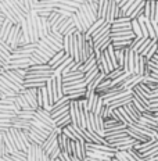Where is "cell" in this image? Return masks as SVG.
Wrapping results in <instances>:
<instances>
[{"mask_svg":"<svg viewBox=\"0 0 158 161\" xmlns=\"http://www.w3.org/2000/svg\"><path fill=\"white\" fill-rule=\"evenodd\" d=\"M33 125L38 126V128L47 129L50 132L56 130L57 124L54 118L52 117V113L46 108H38L35 113V119H33Z\"/></svg>","mask_w":158,"mask_h":161,"instance_id":"obj_1","label":"cell"},{"mask_svg":"<svg viewBox=\"0 0 158 161\" xmlns=\"http://www.w3.org/2000/svg\"><path fill=\"white\" fill-rule=\"evenodd\" d=\"M10 132H11L13 137H14V142L17 147H18V150H21V152H25L29 149V146L33 145L31 137L28 135V130L25 129H18V128H14L13 126L11 129H10Z\"/></svg>","mask_w":158,"mask_h":161,"instance_id":"obj_2","label":"cell"},{"mask_svg":"<svg viewBox=\"0 0 158 161\" xmlns=\"http://www.w3.org/2000/svg\"><path fill=\"white\" fill-rule=\"evenodd\" d=\"M38 19H39V15L35 10H32V11L26 15V24H28V31H29V35H31V42L32 43H38L40 40Z\"/></svg>","mask_w":158,"mask_h":161,"instance_id":"obj_3","label":"cell"},{"mask_svg":"<svg viewBox=\"0 0 158 161\" xmlns=\"http://www.w3.org/2000/svg\"><path fill=\"white\" fill-rule=\"evenodd\" d=\"M7 43L10 45V47L14 52L15 49H18L19 46L24 45V39H22V28L21 24H15L13 26L11 32H10L8 38H7Z\"/></svg>","mask_w":158,"mask_h":161,"instance_id":"obj_4","label":"cell"},{"mask_svg":"<svg viewBox=\"0 0 158 161\" xmlns=\"http://www.w3.org/2000/svg\"><path fill=\"white\" fill-rule=\"evenodd\" d=\"M72 21H74V25H75L76 29H78V32H80V33H86L89 31L90 26H92L90 21L87 19V17L83 14L80 8H78L76 13L72 14Z\"/></svg>","mask_w":158,"mask_h":161,"instance_id":"obj_5","label":"cell"},{"mask_svg":"<svg viewBox=\"0 0 158 161\" xmlns=\"http://www.w3.org/2000/svg\"><path fill=\"white\" fill-rule=\"evenodd\" d=\"M80 10L82 13L87 17V19L90 21V24L96 22L99 17V3L97 2H85L82 6H80Z\"/></svg>","mask_w":158,"mask_h":161,"instance_id":"obj_6","label":"cell"},{"mask_svg":"<svg viewBox=\"0 0 158 161\" xmlns=\"http://www.w3.org/2000/svg\"><path fill=\"white\" fill-rule=\"evenodd\" d=\"M75 156L82 161H86L89 157V149H87V140L80 139L75 140Z\"/></svg>","mask_w":158,"mask_h":161,"instance_id":"obj_7","label":"cell"},{"mask_svg":"<svg viewBox=\"0 0 158 161\" xmlns=\"http://www.w3.org/2000/svg\"><path fill=\"white\" fill-rule=\"evenodd\" d=\"M0 10H2V13H3V15H4V18L10 19L13 24H21L19 18L17 17L15 13L13 11V8L10 7L8 3L6 2V0H2V2H0Z\"/></svg>","mask_w":158,"mask_h":161,"instance_id":"obj_8","label":"cell"},{"mask_svg":"<svg viewBox=\"0 0 158 161\" xmlns=\"http://www.w3.org/2000/svg\"><path fill=\"white\" fill-rule=\"evenodd\" d=\"M21 93L25 96V99L28 100V103L31 104V107H32L33 110H38V108H39V103H38V89H35V88H25Z\"/></svg>","mask_w":158,"mask_h":161,"instance_id":"obj_9","label":"cell"},{"mask_svg":"<svg viewBox=\"0 0 158 161\" xmlns=\"http://www.w3.org/2000/svg\"><path fill=\"white\" fill-rule=\"evenodd\" d=\"M134 54H136V53H134L130 47H128L125 50V63H123V69H125L126 72L134 74Z\"/></svg>","mask_w":158,"mask_h":161,"instance_id":"obj_10","label":"cell"},{"mask_svg":"<svg viewBox=\"0 0 158 161\" xmlns=\"http://www.w3.org/2000/svg\"><path fill=\"white\" fill-rule=\"evenodd\" d=\"M50 57L46 56L45 53L42 52V50L36 49L35 52L31 54V61H32V65H39V64H49L50 61Z\"/></svg>","mask_w":158,"mask_h":161,"instance_id":"obj_11","label":"cell"},{"mask_svg":"<svg viewBox=\"0 0 158 161\" xmlns=\"http://www.w3.org/2000/svg\"><path fill=\"white\" fill-rule=\"evenodd\" d=\"M123 108L126 110V113L129 114V117L134 121V124H137V122H140V119H142V117H143V113L140 111L139 108H137L136 106L133 104V102H130L129 104H126V106H123Z\"/></svg>","mask_w":158,"mask_h":161,"instance_id":"obj_12","label":"cell"},{"mask_svg":"<svg viewBox=\"0 0 158 161\" xmlns=\"http://www.w3.org/2000/svg\"><path fill=\"white\" fill-rule=\"evenodd\" d=\"M68 57H71V56H68L65 52H64V50H60V52L56 53V56L49 61V64H50V67H52L53 69H56V68H58L61 64H64V63L67 61V58H68Z\"/></svg>","mask_w":158,"mask_h":161,"instance_id":"obj_13","label":"cell"},{"mask_svg":"<svg viewBox=\"0 0 158 161\" xmlns=\"http://www.w3.org/2000/svg\"><path fill=\"white\" fill-rule=\"evenodd\" d=\"M132 92H133V99L139 100V102L142 103V104H143L144 107H146L147 110H149L151 103H150V99H149V96H147V93H144L143 90L139 88V85H137L136 88H134V89L132 90Z\"/></svg>","mask_w":158,"mask_h":161,"instance_id":"obj_14","label":"cell"},{"mask_svg":"<svg viewBox=\"0 0 158 161\" xmlns=\"http://www.w3.org/2000/svg\"><path fill=\"white\" fill-rule=\"evenodd\" d=\"M14 25L15 24H13L10 19L6 18L4 21H3L2 26H0V39H3V40H6V42H7V38H8L10 32H11V29H13V26H14Z\"/></svg>","mask_w":158,"mask_h":161,"instance_id":"obj_15","label":"cell"},{"mask_svg":"<svg viewBox=\"0 0 158 161\" xmlns=\"http://www.w3.org/2000/svg\"><path fill=\"white\" fill-rule=\"evenodd\" d=\"M108 33H111V24H108V22H106L101 28H99L97 31L92 35V39H93V42H96V40H99V39H101L103 36H106V35H108Z\"/></svg>","mask_w":158,"mask_h":161,"instance_id":"obj_16","label":"cell"},{"mask_svg":"<svg viewBox=\"0 0 158 161\" xmlns=\"http://www.w3.org/2000/svg\"><path fill=\"white\" fill-rule=\"evenodd\" d=\"M0 82H2L4 86H7V88H8L10 90H13V92H15V93H19V92H22V90H24V89L21 88V86L15 85V83L13 82V80H10V79L7 78V76H4V75H3V74H2V75H0Z\"/></svg>","mask_w":158,"mask_h":161,"instance_id":"obj_17","label":"cell"},{"mask_svg":"<svg viewBox=\"0 0 158 161\" xmlns=\"http://www.w3.org/2000/svg\"><path fill=\"white\" fill-rule=\"evenodd\" d=\"M0 54L4 58H7L8 61H11V54H13V49L10 47V45L6 40L0 39Z\"/></svg>","mask_w":158,"mask_h":161,"instance_id":"obj_18","label":"cell"},{"mask_svg":"<svg viewBox=\"0 0 158 161\" xmlns=\"http://www.w3.org/2000/svg\"><path fill=\"white\" fill-rule=\"evenodd\" d=\"M95 67H97V58H96V56H92L89 60H86L85 63H82L79 71L83 72V74H86L87 71H90V69L95 68Z\"/></svg>","mask_w":158,"mask_h":161,"instance_id":"obj_19","label":"cell"},{"mask_svg":"<svg viewBox=\"0 0 158 161\" xmlns=\"http://www.w3.org/2000/svg\"><path fill=\"white\" fill-rule=\"evenodd\" d=\"M106 78H107L106 74H104V72H100V75H99V76H96V78L93 79L92 82L89 83V85H87L86 90H87V92H96V89L99 88V85H100V83H101Z\"/></svg>","mask_w":158,"mask_h":161,"instance_id":"obj_20","label":"cell"},{"mask_svg":"<svg viewBox=\"0 0 158 161\" xmlns=\"http://www.w3.org/2000/svg\"><path fill=\"white\" fill-rule=\"evenodd\" d=\"M133 100V95L132 96H128L125 97V99H121V100H117V102H112V103H108V106L110 107V110L111 111H114V110H117V108H119V107H123V106H126V104H129L130 102Z\"/></svg>","mask_w":158,"mask_h":161,"instance_id":"obj_21","label":"cell"},{"mask_svg":"<svg viewBox=\"0 0 158 161\" xmlns=\"http://www.w3.org/2000/svg\"><path fill=\"white\" fill-rule=\"evenodd\" d=\"M104 107H106L104 99L99 95V97H97V100H96V103H95V106H93V108H92V113L95 114V115H101Z\"/></svg>","mask_w":158,"mask_h":161,"instance_id":"obj_22","label":"cell"},{"mask_svg":"<svg viewBox=\"0 0 158 161\" xmlns=\"http://www.w3.org/2000/svg\"><path fill=\"white\" fill-rule=\"evenodd\" d=\"M85 78V74L83 72H69L67 75H63V79H64V83L67 82H74V80H79V79H83Z\"/></svg>","mask_w":158,"mask_h":161,"instance_id":"obj_23","label":"cell"},{"mask_svg":"<svg viewBox=\"0 0 158 161\" xmlns=\"http://www.w3.org/2000/svg\"><path fill=\"white\" fill-rule=\"evenodd\" d=\"M38 49H39V50H42V52L45 53L46 56H49L50 58H53V57L56 56V53H57V52H54V50H53L52 47H50V46L46 45V43L43 42L42 39H40L39 42H38Z\"/></svg>","mask_w":158,"mask_h":161,"instance_id":"obj_24","label":"cell"},{"mask_svg":"<svg viewBox=\"0 0 158 161\" xmlns=\"http://www.w3.org/2000/svg\"><path fill=\"white\" fill-rule=\"evenodd\" d=\"M106 22H107V21H106V19H104V18H99L96 22H93L92 26H90V28H89V31H87V32L85 33V35L87 36V38H92V35H93V33H95V32H96L99 28H101V26H103L104 24H106Z\"/></svg>","mask_w":158,"mask_h":161,"instance_id":"obj_25","label":"cell"},{"mask_svg":"<svg viewBox=\"0 0 158 161\" xmlns=\"http://www.w3.org/2000/svg\"><path fill=\"white\" fill-rule=\"evenodd\" d=\"M38 146L39 145H31L26 150V161H36L38 160Z\"/></svg>","mask_w":158,"mask_h":161,"instance_id":"obj_26","label":"cell"},{"mask_svg":"<svg viewBox=\"0 0 158 161\" xmlns=\"http://www.w3.org/2000/svg\"><path fill=\"white\" fill-rule=\"evenodd\" d=\"M57 126L58 128H65V126H68L69 124H72V119H71V115H69V113L64 114V115H61L58 119L56 121Z\"/></svg>","mask_w":158,"mask_h":161,"instance_id":"obj_27","label":"cell"},{"mask_svg":"<svg viewBox=\"0 0 158 161\" xmlns=\"http://www.w3.org/2000/svg\"><path fill=\"white\" fill-rule=\"evenodd\" d=\"M57 140H58V146H60V149H61V152L65 153L67 152V147H68V143H69V140H71V139H69V137L67 136L64 132H61L58 135V139H57Z\"/></svg>","mask_w":158,"mask_h":161,"instance_id":"obj_28","label":"cell"},{"mask_svg":"<svg viewBox=\"0 0 158 161\" xmlns=\"http://www.w3.org/2000/svg\"><path fill=\"white\" fill-rule=\"evenodd\" d=\"M97 3H99V17L106 19V13L110 6V0H97Z\"/></svg>","mask_w":158,"mask_h":161,"instance_id":"obj_29","label":"cell"},{"mask_svg":"<svg viewBox=\"0 0 158 161\" xmlns=\"http://www.w3.org/2000/svg\"><path fill=\"white\" fill-rule=\"evenodd\" d=\"M100 75V69H99V67H95V68L93 69H90V71H87L86 74H85V82L87 83V85H89L90 82H92L93 79L96 78V76H99Z\"/></svg>","mask_w":158,"mask_h":161,"instance_id":"obj_30","label":"cell"},{"mask_svg":"<svg viewBox=\"0 0 158 161\" xmlns=\"http://www.w3.org/2000/svg\"><path fill=\"white\" fill-rule=\"evenodd\" d=\"M28 135H29V137H31L32 143H35V145H39V146H42L43 143H45V140H46V137L38 135V133H35L31 129H28Z\"/></svg>","mask_w":158,"mask_h":161,"instance_id":"obj_31","label":"cell"},{"mask_svg":"<svg viewBox=\"0 0 158 161\" xmlns=\"http://www.w3.org/2000/svg\"><path fill=\"white\" fill-rule=\"evenodd\" d=\"M132 40H121V42H112V47L115 50H123V49H128L132 46Z\"/></svg>","mask_w":158,"mask_h":161,"instance_id":"obj_32","label":"cell"},{"mask_svg":"<svg viewBox=\"0 0 158 161\" xmlns=\"http://www.w3.org/2000/svg\"><path fill=\"white\" fill-rule=\"evenodd\" d=\"M132 31L136 35V38H143V32H142V26H140L139 19H132Z\"/></svg>","mask_w":158,"mask_h":161,"instance_id":"obj_33","label":"cell"},{"mask_svg":"<svg viewBox=\"0 0 158 161\" xmlns=\"http://www.w3.org/2000/svg\"><path fill=\"white\" fill-rule=\"evenodd\" d=\"M107 52H108V56H110V58H111V63H112L114 68H119L118 60H117V54H115V49L112 47V45H111L110 47L107 49Z\"/></svg>","mask_w":158,"mask_h":161,"instance_id":"obj_34","label":"cell"},{"mask_svg":"<svg viewBox=\"0 0 158 161\" xmlns=\"http://www.w3.org/2000/svg\"><path fill=\"white\" fill-rule=\"evenodd\" d=\"M63 49H64V52H65L67 54L71 56V35L64 36V40H63Z\"/></svg>","mask_w":158,"mask_h":161,"instance_id":"obj_35","label":"cell"},{"mask_svg":"<svg viewBox=\"0 0 158 161\" xmlns=\"http://www.w3.org/2000/svg\"><path fill=\"white\" fill-rule=\"evenodd\" d=\"M146 39H149V38H134V39H133V42H132V46H130V49H132L133 52L136 53L137 50L140 49V46H142L143 43L146 42Z\"/></svg>","mask_w":158,"mask_h":161,"instance_id":"obj_36","label":"cell"},{"mask_svg":"<svg viewBox=\"0 0 158 161\" xmlns=\"http://www.w3.org/2000/svg\"><path fill=\"white\" fill-rule=\"evenodd\" d=\"M36 13H38L39 17H43V18H49L50 14L54 11V8H33Z\"/></svg>","mask_w":158,"mask_h":161,"instance_id":"obj_37","label":"cell"},{"mask_svg":"<svg viewBox=\"0 0 158 161\" xmlns=\"http://www.w3.org/2000/svg\"><path fill=\"white\" fill-rule=\"evenodd\" d=\"M53 69L50 64H39V65H32L28 68V71H50Z\"/></svg>","mask_w":158,"mask_h":161,"instance_id":"obj_38","label":"cell"},{"mask_svg":"<svg viewBox=\"0 0 158 161\" xmlns=\"http://www.w3.org/2000/svg\"><path fill=\"white\" fill-rule=\"evenodd\" d=\"M18 2H19V4L22 6V8H24L25 11L28 13V14L33 10V3H32V0H18Z\"/></svg>","mask_w":158,"mask_h":161,"instance_id":"obj_39","label":"cell"},{"mask_svg":"<svg viewBox=\"0 0 158 161\" xmlns=\"http://www.w3.org/2000/svg\"><path fill=\"white\" fill-rule=\"evenodd\" d=\"M125 72H126L125 69H123V68H121V67H119V68H115V69H114V71H111V72H110L107 76H108V78H110L111 80H114V79H117V78H118V76H121V75H122V74H125Z\"/></svg>","mask_w":158,"mask_h":161,"instance_id":"obj_40","label":"cell"},{"mask_svg":"<svg viewBox=\"0 0 158 161\" xmlns=\"http://www.w3.org/2000/svg\"><path fill=\"white\" fill-rule=\"evenodd\" d=\"M6 156H8V149H7V146H6V143H4V140H3L2 135H0V160H2L3 157H6Z\"/></svg>","mask_w":158,"mask_h":161,"instance_id":"obj_41","label":"cell"},{"mask_svg":"<svg viewBox=\"0 0 158 161\" xmlns=\"http://www.w3.org/2000/svg\"><path fill=\"white\" fill-rule=\"evenodd\" d=\"M143 2H144V0H136V2H134L133 4L129 7V10H128V11H126V15H128V17H130V14H132V13H133V11H134V10H136L137 7H139V6L142 4Z\"/></svg>","mask_w":158,"mask_h":161,"instance_id":"obj_42","label":"cell"},{"mask_svg":"<svg viewBox=\"0 0 158 161\" xmlns=\"http://www.w3.org/2000/svg\"><path fill=\"white\" fill-rule=\"evenodd\" d=\"M144 17L146 18H151V2L146 0V4H144Z\"/></svg>","mask_w":158,"mask_h":161,"instance_id":"obj_43","label":"cell"},{"mask_svg":"<svg viewBox=\"0 0 158 161\" xmlns=\"http://www.w3.org/2000/svg\"><path fill=\"white\" fill-rule=\"evenodd\" d=\"M115 157H117V158H118L119 161H129V158L126 157L125 152H117V153H115Z\"/></svg>","mask_w":158,"mask_h":161,"instance_id":"obj_44","label":"cell"},{"mask_svg":"<svg viewBox=\"0 0 158 161\" xmlns=\"http://www.w3.org/2000/svg\"><path fill=\"white\" fill-rule=\"evenodd\" d=\"M132 102H133V104H134V106H136V107H137V108H139V110H140V111H142V113H144V111H147V108H146V107H144V106L142 104V103H140V102H139V100L133 99V100H132Z\"/></svg>","mask_w":158,"mask_h":161,"instance_id":"obj_45","label":"cell"},{"mask_svg":"<svg viewBox=\"0 0 158 161\" xmlns=\"http://www.w3.org/2000/svg\"><path fill=\"white\" fill-rule=\"evenodd\" d=\"M111 161H119V160L117 158V157H112V160H111Z\"/></svg>","mask_w":158,"mask_h":161,"instance_id":"obj_46","label":"cell"},{"mask_svg":"<svg viewBox=\"0 0 158 161\" xmlns=\"http://www.w3.org/2000/svg\"><path fill=\"white\" fill-rule=\"evenodd\" d=\"M121 2H122V0H117V3H118V4H119V3H121Z\"/></svg>","mask_w":158,"mask_h":161,"instance_id":"obj_47","label":"cell"},{"mask_svg":"<svg viewBox=\"0 0 158 161\" xmlns=\"http://www.w3.org/2000/svg\"><path fill=\"white\" fill-rule=\"evenodd\" d=\"M3 99V95H2V93H0V100H2Z\"/></svg>","mask_w":158,"mask_h":161,"instance_id":"obj_48","label":"cell"},{"mask_svg":"<svg viewBox=\"0 0 158 161\" xmlns=\"http://www.w3.org/2000/svg\"><path fill=\"white\" fill-rule=\"evenodd\" d=\"M54 161H63L61 158H57V160H54Z\"/></svg>","mask_w":158,"mask_h":161,"instance_id":"obj_49","label":"cell"},{"mask_svg":"<svg viewBox=\"0 0 158 161\" xmlns=\"http://www.w3.org/2000/svg\"><path fill=\"white\" fill-rule=\"evenodd\" d=\"M154 2H158V0H154Z\"/></svg>","mask_w":158,"mask_h":161,"instance_id":"obj_50","label":"cell"},{"mask_svg":"<svg viewBox=\"0 0 158 161\" xmlns=\"http://www.w3.org/2000/svg\"><path fill=\"white\" fill-rule=\"evenodd\" d=\"M0 26H2V24H0Z\"/></svg>","mask_w":158,"mask_h":161,"instance_id":"obj_51","label":"cell"},{"mask_svg":"<svg viewBox=\"0 0 158 161\" xmlns=\"http://www.w3.org/2000/svg\"><path fill=\"white\" fill-rule=\"evenodd\" d=\"M0 68H2V67H0Z\"/></svg>","mask_w":158,"mask_h":161,"instance_id":"obj_52","label":"cell"},{"mask_svg":"<svg viewBox=\"0 0 158 161\" xmlns=\"http://www.w3.org/2000/svg\"><path fill=\"white\" fill-rule=\"evenodd\" d=\"M0 2H2V0H0Z\"/></svg>","mask_w":158,"mask_h":161,"instance_id":"obj_53","label":"cell"}]
</instances>
